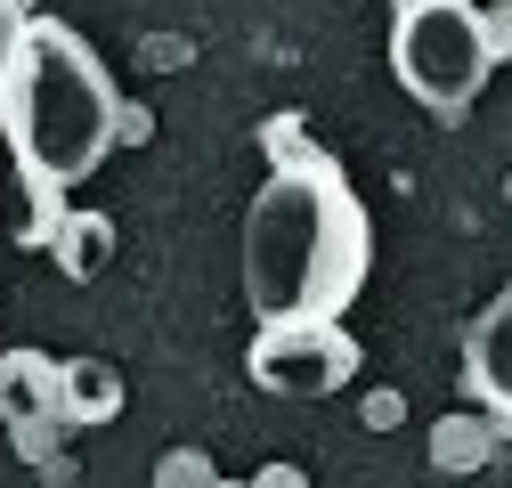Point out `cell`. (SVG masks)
<instances>
[{
  "label": "cell",
  "mask_w": 512,
  "mask_h": 488,
  "mask_svg": "<svg viewBox=\"0 0 512 488\" xmlns=\"http://www.w3.org/2000/svg\"><path fill=\"white\" fill-rule=\"evenodd\" d=\"M464 375H472V399H480L496 423H512V293H496L488 310H480Z\"/></svg>",
  "instance_id": "6"
},
{
  "label": "cell",
  "mask_w": 512,
  "mask_h": 488,
  "mask_svg": "<svg viewBox=\"0 0 512 488\" xmlns=\"http://www.w3.org/2000/svg\"><path fill=\"white\" fill-rule=\"evenodd\" d=\"M374 269V228L358 188L326 163L301 155L277 163L244 204V301L261 326L285 318H350Z\"/></svg>",
  "instance_id": "1"
},
{
  "label": "cell",
  "mask_w": 512,
  "mask_h": 488,
  "mask_svg": "<svg viewBox=\"0 0 512 488\" xmlns=\"http://www.w3.org/2000/svg\"><path fill=\"white\" fill-rule=\"evenodd\" d=\"M244 488H309V480H301L293 464H261V472H252V480H244Z\"/></svg>",
  "instance_id": "12"
},
{
  "label": "cell",
  "mask_w": 512,
  "mask_h": 488,
  "mask_svg": "<svg viewBox=\"0 0 512 488\" xmlns=\"http://www.w3.org/2000/svg\"><path fill=\"white\" fill-rule=\"evenodd\" d=\"M431 456L464 472V464H480V456H488V440H480V423H439V432H431Z\"/></svg>",
  "instance_id": "10"
},
{
  "label": "cell",
  "mask_w": 512,
  "mask_h": 488,
  "mask_svg": "<svg viewBox=\"0 0 512 488\" xmlns=\"http://www.w3.org/2000/svg\"><path fill=\"white\" fill-rule=\"evenodd\" d=\"M220 488H228V480H220Z\"/></svg>",
  "instance_id": "18"
},
{
  "label": "cell",
  "mask_w": 512,
  "mask_h": 488,
  "mask_svg": "<svg viewBox=\"0 0 512 488\" xmlns=\"http://www.w3.org/2000/svg\"><path fill=\"white\" fill-rule=\"evenodd\" d=\"M0 423H17V432L66 423V358H49V350H0Z\"/></svg>",
  "instance_id": "5"
},
{
  "label": "cell",
  "mask_w": 512,
  "mask_h": 488,
  "mask_svg": "<svg viewBox=\"0 0 512 488\" xmlns=\"http://www.w3.org/2000/svg\"><path fill=\"white\" fill-rule=\"evenodd\" d=\"M0 9H33V0H0Z\"/></svg>",
  "instance_id": "15"
},
{
  "label": "cell",
  "mask_w": 512,
  "mask_h": 488,
  "mask_svg": "<svg viewBox=\"0 0 512 488\" xmlns=\"http://www.w3.org/2000/svg\"><path fill=\"white\" fill-rule=\"evenodd\" d=\"M0 17H9V9H0Z\"/></svg>",
  "instance_id": "17"
},
{
  "label": "cell",
  "mask_w": 512,
  "mask_h": 488,
  "mask_svg": "<svg viewBox=\"0 0 512 488\" xmlns=\"http://www.w3.org/2000/svg\"><path fill=\"white\" fill-rule=\"evenodd\" d=\"M244 375L261 383L269 399H334L358 375V342H350L342 318H285V326L252 334Z\"/></svg>",
  "instance_id": "4"
},
{
  "label": "cell",
  "mask_w": 512,
  "mask_h": 488,
  "mask_svg": "<svg viewBox=\"0 0 512 488\" xmlns=\"http://www.w3.org/2000/svg\"><path fill=\"white\" fill-rule=\"evenodd\" d=\"M114 122H122L114 74L74 25L17 17L0 33V131H9V155L41 204L114 155Z\"/></svg>",
  "instance_id": "2"
},
{
  "label": "cell",
  "mask_w": 512,
  "mask_h": 488,
  "mask_svg": "<svg viewBox=\"0 0 512 488\" xmlns=\"http://www.w3.org/2000/svg\"><path fill=\"white\" fill-rule=\"evenodd\" d=\"M155 131V122H147V106H131V98H122V122H114V139H147Z\"/></svg>",
  "instance_id": "14"
},
{
  "label": "cell",
  "mask_w": 512,
  "mask_h": 488,
  "mask_svg": "<svg viewBox=\"0 0 512 488\" xmlns=\"http://www.w3.org/2000/svg\"><path fill=\"white\" fill-rule=\"evenodd\" d=\"M488 66H496V49H488V25L472 0H423V9L391 17V74L407 82L415 106L464 114L480 98Z\"/></svg>",
  "instance_id": "3"
},
{
  "label": "cell",
  "mask_w": 512,
  "mask_h": 488,
  "mask_svg": "<svg viewBox=\"0 0 512 488\" xmlns=\"http://www.w3.org/2000/svg\"><path fill=\"white\" fill-rule=\"evenodd\" d=\"M391 9H423V0H391Z\"/></svg>",
  "instance_id": "16"
},
{
  "label": "cell",
  "mask_w": 512,
  "mask_h": 488,
  "mask_svg": "<svg viewBox=\"0 0 512 488\" xmlns=\"http://www.w3.org/2000/svg\"><path fill=\"white\" fill-rule=\"evenodd\" d=\"M480 25H488V49H496V57H512V0H488Z\"/></svg>",
  "instance_id": "11"
},
{
  "label": "cell",
  "mask_w": 512,
  "mask_h": 488,
  "mask_svg": "<svg viewBox=\"0 0 512 488\" xmlns=\"http://www.w3.org/2000/svg\"><path fill=\"white\" fill-rule=\"evenodd\" d=\"M155 488H220V472H212L204 448H171V456L155 464Z\"/></svg>",
  "instance_id": "9"
},
{
  "label": "cell",
  "mask_w": 512,
  "mask_h": 488,
  "mask_svg": "<svg viewBox=\"0 0 512 488\" xmlns=\"http://www.w3.org/2000/svg\"><path fill=\"white\" fill-rule=\"evenodd\" d=\"M366 423H374V432H391V423H399V391H374L366 399Z\"/></svg>",
  "instance_id": "13"
},
{
  "label": "cell",
  "mask_w": 512,
  "mask_h": 488,
  "mask_svg": "<svg viewBox=\"0 0 512 488\" xmlns=\"http://www.w3.org/2000/svg\"><path fill=\"white\" fill-rule=\"evenodd\" d=\"M114 415H122L114 358H66V423H114Z\"/></svg>",
  "instance_id": "8"
},
{
  "label": "cell",
  "mask_w": 512,
  "mask_h": 488,
  "mask_svg": "<svg viewBox=\"0 0 512 488\" xmlns=\"http://www.w3.org/2000/svg\"><path fill=\"white\" fill-rule=\"evenodd\" d=\"M49 253H57L66 277H98V269L114 261V220H106V212H66L57 236H49Z\"/></svg>",
  "instance_id": "7"
}]
</instances>
